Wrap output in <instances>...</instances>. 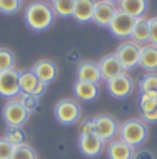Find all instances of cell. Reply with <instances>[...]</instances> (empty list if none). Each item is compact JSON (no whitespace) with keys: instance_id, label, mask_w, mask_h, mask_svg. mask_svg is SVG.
<instances>
[{"instance_id":"6da1fadb","label":"cell","mask_w":157,"mask_h":159,"mask_svg":"<svg viewBox=\"0 0 157 159\" xmlns=\"http://www.w3.org/2000/svg\"><path fill=\"white\" fill-rule=\"evenodd\" d=\"M55 20L54 8L50 3L44 0H35V2L28 3L25 8V22L32 29V30L42 32L47 30Z\"/></svg>"},{"instance_id":"7a4b0ae2","label":"cell","mask_w":157,"mask_h":159,"mask_svg":"<svg viewBox=\"0 0 157 159\" xmlns=\"http://www.w3.org/2000/svg\"><path fill=\"white\" fill-rule=\"evenodd\" d=\"M117 136L132 148H137V146L146 143L147 136H149V129L142 119H127L122 124H119Z\"/></svg>"},{"instance_id":"3957f363","label":"cell","mask_w":157,"mask_h":159,"mask_svg":"<svg viewBox=\"0 0 157 159\" xmlns=\"http://www.w3.org/2000/svg\"><path fill=\"white\" fill-rule=\"evenodd\" d=\"M3 121L7 122L8 127H22L30 117V112L22 106V102L19 101V97L8 99L7 104L3 106L2 111Z\"/></svg>"},{"instance_id":"277c9868","label":"cell","mask_w":157,"mask_h":159,"mask_svg":"<svg viewBox=\"0 0 157 159\" xmlns=\"http://www.w3.org/2000/svg\"><path fill=\"white\" fill-rule=\"evenodd\" d=\"M54 116L63 126H72L80 119V104L75 99H60L55 104Z\"/></svg>"},{"instance_id":"5b68a950","label":"cell","mask_w":157,"mask_h":159,"mask_svg":"<svg viewBox=\"0 0 157 159\" xmlns=\"http://www.w3.org/2000/svg\"><path fill=\"white\" fill-rule=\"evenodd\" d=\"M141 47L142 45L135 44L134 40H125L117 47L116 57L125 67V70H130V69L139 66V61H141Z\"/></svg>"},{"instance_id":"8992f818","label":"cell","mask_w":157,"mask_h":159,"mask_svg":"<svg viewBox=\"0 0 157 159\" xmlns=\"http://www.w3.org/2000/svg\"><path fill=\"white\" fill-rule=\"evenodd\" d=\"M94 132L104 143H109L119 134V122L110 114H99L94 117Z\"/></svg>"},{"instance_id":"52a82bcc","label":"cell","mask_w":157,"mask_h":159,"mask_svg":"<svg viewBox=\"0 0 157 159\" xmlns=\"http://www.w3.org/2000/svg\"><path fill=\"white\" fill-rule=\"evenodd\" d=\"M20 70L8 69L0 72V96L7 99H15L20 96Z\"/></svg>"},{"instance_id":"ba28073f","label":"cell","mask_w":157,"mask_h":159,"mask_svg":"<svg viewBox=\"0 0 157 159\" xmlns=\"http://www.w3.org/2000/svg\"><path fill=\"white\" fill-rule=\"evenodd\" d=\"M135 20H137L135 17L125 14V12H122L117 8L116 15H114L112 22L109 24L107 29L112 32V35H116L119 39H129L130 34H132L134 25H135Z\"/></svg>"},{"instance_id":"9c48e42d","label":"cell","mask_w":157,"mask_h":159,"mask_svg":"<svg viewBox=\"0 0 157 159\" xmlns=\"http://www.w3.org/2000/svg\"><path fill=\"white\" fill-rule=\"evenodd\" d=\"M99 69H100V75H102V80L109 82V80L116 79V77H120L127 74L125 67L120 64V61L116 57V54H107L100 59L99 62Z\"/></svg>"},{"instance_id":"30bf717a","label":"cell","mask_w":157,"mask_h":159,"mask_svg":"<svg viewBox=\"0 0 157 159\" xmlns=\"http://www.w3.org/2000/svg\"><path fill=\"white\" fill-rule=\"evenodd\" d=\"M104 148H105V143L95 132L80 134V137H79V149L87 157H97L99 154H102Z\"/></svg>"},{"instance_id":"8fae6325","label":"cell","mask_w":157,"mask_h":159,"mask_svg":"<svg viewBox=\"0 0 157 159\" xmlns=\"http://www.w3.org/2000/svg\"><path fill=\"white\" fill-rule=\"evenodd\" d=\"M117 12V7L114 2H107V0H97L94 15H92V22L102 27H109V24L112 22L114 15Z\"/></svg>"},{"instance_id":"7c38bea8","label":"cell","mask_w":157,"mask_h":159,"mask_svg":"<svg viewBox=\"0 0 157 159\" xmlns=\"http://www.w3.org/2000/svg\"><path fill=\"white\" fill-rule=\"evenodd\" d=\"M107 84V91L112 97L116 99H124L127 96H130V92H132L134 89V80L132 77H129L127 74L120 75V77H116V79L109 80Z\"/></svg>"},{"instance_id":"4fadbf2b","label":"cell","mask_w":157,"mask_h":159,"mask_svg":"<svg viewBox=\"0 0 157 159\" xmlns=\"http://www.w3.org/2000/svg\"><path fill=\"white\" fill-rule=\"evenodd\" d=\"M32 70H33V74L39 77V80H42V82H45V84L54 82L59 75L57 64L54 61H50V59H40V61H37L33 64Z\"/></svg>"},{"instance_id":"5bb4252c","label":"cell","mask_w":157,"mask_h":159,"mask_svg":"<svg viewBox=\"0 0 157 159\" xmlns=\"http://www.w3.org/2000/svg\"><path fill=\"white\" fill-rule=\"evenodd\" d=\"M134 149L130 144H127L125 141H122L120 137L109 141L105 146V151H107V157L109 159H132Z\"/></svg>"},{"instance_id":"9a60e30c","label":"cell","mask_w":157,"mask_h":159,"mask_svg":"<svg viewBox=\"0 0 157 159\" xmlns=\"http://www.w3.org/2000/svg\"><path fill=\"white\" fill-rule=\"evenodd\" d=\"M77 80H84V82H92L97 84L102 80V75H100V69L97 62L92 61H85V62H80L77 67Z\"/></svg>"},{"instance_id":"2e32d148","label":"cell","mask_w":157,"mask_h":159,"mask_svg":"<svg viewBox=\"0 0 157 159\" xmlns=\"http://www.w3.org/2000/svg\"><path fill=\"white\" fill-rule=\"evenodd\" d=\"M97 0H77L74 8V17L77 22L80 24H89L92 22V15H94V8H95Z\"/></svg>"},{"instance_id":"e0dca14e","label":"cell","mask_w":157,"mask_h":159,"mask_svg":"<svg viewBox=\"0 0 157 159\" xmlns=\"http://www.w3.org/2000/svg\"><path fill=\"white\" fill-rule=\"evenodd\" d=\"M139 66L149 72L157 70V47L152 44H146L141 47V61Z\"/></svg>"},{"instance_id":"ac0fdd59","label":"cell","mask_w":157,"mask_h":159,"mask_svg":"<svg viewBox=\"0 0 157 159\" xmlns=\"http://www.w3.org/2000/svg\"><path fill=\"white\" fill-rule=\"evenodd\" d=\"M74 92L80 101L89 102L94 101V99L99 96V85L92 84V82H84V80H77L74 85Z\"/></svg>"},{"instance_id":"d6986e66","label":"cell","mask_w":157,"mask_h":159,"mask_svg":"<svg viewBox=\"0 0 157 159\" xmlns=\"http://www.w3.org/2000/svg\"><path fill=\"white\" fill-rule=\"evenodd\" d=\"M119 10L139 19L147 10V0H119Z\"/></svg>"},{"instance_id":"ffe728a7","label":"cell","mask_w":157,"mask_h":159,"mask_svg":"<svg viewBox=\"0 0 157 159\" xmlns=\"http://www.w3.org/2000/svg\"><path fill=\"white\" fill-rule=\"evenodd\" d=\"M130 39L139 45L149 42V19L139 17V19L135 20V25L132 29V34H130Z\"/></svg>"},{"instance_id":"44dd1931","label":"cell","mask_w":157,"mask_h":159,"mask_svg":"<svg viewBox=\"0 0 157 159\" xmlns=\"http://www.w3.org/2000/svg\"><path fill=\"white\" fill-rule=\"evenodd\" d=\"M19 82H20V94H32L40 80L33 74V70H22Z\"/></svg>"},{"instance_id":"7402d4cb","label":"cell","mask_w":157,"mask_h":159,"mask_svg":"<svg viewBox=\"0 0 157 159\" xmlns=\"http://www.w3.org/2000/svg\"><path fill=\"white\" fill-rule=\"evenodd\" d=\"M75 2L77 0H52V8L54 14L59 17H72L75 8Z\"/></svg>"},{"instance_id":"603a6c76","label":"cell","mask_w":157,"mask_h":159,"mask_svg":"<svg viewBox=\"0 0 157 159\" xmlns=\"http://www.w3.org/2000/svg\"><path fill=\"white\" fill-rule=\"evenodd\" d=\"M10 159H37V152L33 151V148L24 143L14 148V152H12Z\"/></svg>"},{"instance_id":"cb8c5ba5","label":"cell","mask_w":157,"mask_h":159,"mask_svg":"<svg viewBox=\"0 0 157 159\" xmlns=\"http://www.w3.org/2000/svg\"><path fill=\"white\" fill-rule=\"evenodd\" d=\"M5 139L15 148L25 143V132L22 131V127H8L5 132Z\"/></svg>"},{"instance_id":"d4e9b609","label":"cell","mask_w":157,"mask_h":159,"mask_svg":"<svg viewBox=\"0 0 157 159\" xmlns=\"http://www.w3.org/2000/svg\"><path fill=\"white\" fill-rule=\"evenodd\" d=\"M14 64H15L14 52L10 49H0V72L14 69Z\"/></svg>"},{"instance_id":"484cf974","label":"cell","mask_w":157,"mask_h":159,"mask_svg":"<svg viewBox=\"0 0 157 159\" xmlns=\"http://www.w3.org/2000/svg\"><path fill=\"white\" fill-rule=\"evenodd\" d=\"M139 89L142 91H154L157 92V74L155 72H149V74H146L141 79V82H139Z\"/></svg>"},{"instance_id":"4316f807","label":"cell","mask_w":157,"mask_h":159,"mask_svg":"<svg viewBox=\"0 0 157 159\" xmlns=\"http://www.w3.org/2000/svg\"><path fill=\"white\" fill-rule=\"evenodd\" d=\"M22 8V0H0V12L2 14H15Z\"/></svg>"},{"instance_id":"83f0119b","label":"cell","mask_w":157,"mask_h":159,"mask_svg":"<svg viewBox=\"0 0 157 159\" xmlns=\"http://www.w3.org/2000/svg\"><path fill=\"white\" fill-rule=\"evenodd\" d=\"M19 101L22 102V106L28 111V112L35 111V107L39 106V97L32 96V94H20V96H19Z\"/></svg>"},{"instance_id":"f1b7e54d","label":"cell","mask_w":157,"mask_h":159,"mask_svg":"<svg viewBox=\"0 0 157 159\" xmlns=\"http://www.w3.org/2000/svg\"><path fill=\"white\" fill-rule=\"evenodd\" d=\"M12 152H14V146L5 137H0V159H10Z\"/></svg>"},{"instance_id":"f546056e","label":"cell","mask_w":157,"mask_h":159,"mask_svg":"<svg viewBox=\"0 0 157 159\" xmlns=\"http://www.w3.org/2000/svg\"><path fill=\"white\" fill-rule=\"evenodd\" d=\"M155 106H157V99L146 97V96H141V97H139V109H141V112H147V111H152Z\"/></svg>"},{"instance_id":"4dcf8cb0","label":"cell","mask_w":157,"mask_h":159,"mask_svg":"<svg viewBox=\"0 0 157 159\" xmlns=\"http://www.w3.org/2000/svg\"><path fill=\"white\" fill-rule=\"evenodd\" d=\"M149 44L157 47V17L149 19Z\"/></svg>"},{"instance_id":"1f68e13d","label":"cell","mask_w":157,"mask_h":159,"mask_svg":"<svg viewBox=\"0 0 157 159\" xmlns=\"http://www.w3.org/2000/svg\"><path fill=\"white\" fill-rule=\"evenodd\" d=\"M132 159H155L154 152L149 151V149H134V154H132Z\"/></svg>"},{"instance_id":"d6a6232c","label":"cell","mask_w":157,"mask_h":159,"mask_svg":"<svg viewBox=\"0 0 157 159\" xmlns=\"http://www.w3.org/2000/svg\"><path fill=\"white\" fill-rule=\"evenodd\" d=\"M141 119L144 122H157V106L152 111H147V112H141Z\"/></svg>"},{"instance_id":"836d02e7","label":"cell","mask_w":157,"mask_h":159,"mask_svg":"<svg viewBox=\"0 0 157 159\" xmlns=\"http://www.w3.org/2000/svg\"><path fill=\"white\" fill-rule=\"evenodd\" d=\"M90 132H94V119L80 122V134H90Z\"/></svg>"},{"instance_id":"e575fe53","label":"cell","mask_w":157,"mask_h":159,"mask_svg":"<svg viewBox=\"0 0 157 159\" xmlns=\"http://www.w3.org/2000/svg\"><path fill=\"white\" fill-rule=\"evenodd\" d=\"M141 96H146V97H152V99H157V92L154 91H142Z\"/></svg>"},{"instance_id":"d590c367","label":"cell","mask_w":157,"mask_h":159,"mask_svg":"<svg viewBox=\"0 0 157 159\" xmlns=\"http://www.w3.org/2000/svg\"><path fill=\"white\" fill-rule=\"evenodd\" d=\"M107 2H114V3H116V2H119V0H107Z\"/></svg>"},{"instance_id":"8d00e7d4","label":"cell","mask_w":157,"mask_h":159,"mask_svg":"<svg viewBox=\"0 0 157 159\" xmlns=\"http://www.w3.org/2000/svg\"><path fill=\"white\" fill-rule=\"evenodd\" d=\"M50 2H52V0H50Z\"/></svg>"}]
</instances>
